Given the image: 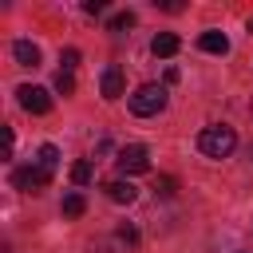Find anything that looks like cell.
<instances>
[{
    "label": "cell",
    "mask_w": 253,
    "mask_h": 253,
    "mask_svg": "<svg viewBox=\"0 0 253 253\" xmlns=\"http://www.w3.org/2000/svg\"><path fill=\"white\" fill-rule=\"evenodd\" d=\"M249 111H253V103H249Z\"/></svg>",
    "instance_id": "22"
},
{
    "label": "cell",
    "mask_w": 253,
    "mask_h": 253,
    "mask_svg": "<svg viewBox=\"0 0 253 253\" xmlns=\"http://www.w3.org/2000/svg\"><path fill=\"white\" fill-rule=\"evenodd\" d=\"M154 190H158L162 198H170V194L178 190V182H174V178H158V182H154Z\"/></svg>",
    "instance_id": "18"
},
{
    "label": "cell",
    "mask_w": 253,
    "mask_h": 253,
    "mask_svg": "<svg viewBox=\"0 0 253 253\" xmlns=\"http://www.w3.org/2000/svg\"><path fill=\"white\" fill-rule=\"evenodd\" d=\"M47 182H51V170H43L40 162H36V166L12 170V186H16V190H43Z\"/></svg>",
    "instance_id": "5"
},
{
    "label": "cell",
    "mask_w": 253,
    "mask_h": 253,
    "mask_svg": "<svg viewBox=\"0 0 253 253\" xmlns=\"http://www.w3.org/2000/svg\"><path fill=\"white\" fill-rule=\"evenodd\" d=\"M198 47L210 51V55H225L229 51V40H225V32H202L198 36Z\"/></svg>",
    "instance_id": "8"
},
{
    "label": "cell",
    "mask_w": 253,
    "mask_h": 253,
    "mask_svg": "<svg viewBox=\"0 0 253 253\" xmlns=\"http://www.w3.org/2000/svg\"><path fill=\"white\" fill-rule=\"evenodd\" d=\"M233 146H237V134H233V126H206L202 134H198V150L206 154V158H229L233 154Z\"/></svg>",
    "instance_id": "1"
},
{
    "label": "cell",
    "mask_w": 253,
    "mask_h": 253,
    "mask_svg": "<svg viewBox=\"0 0 253 253\" xmlns=\"http://www.w3.org/2000/svg\"><path fill=\"white\" fill-rule=\"evenodd\" d=\"M103 190H107V198H111L115 206H130V202L138 198V190H134V182H130V178H115V182H107Z\"/></svg>",
    "instance_id": "6"
},
{
    "label": "cell",
    "mask_w": 253,
    "mask_h": 253,
    "mask_svg": "<svg viewBox=\"0 0 253 253\" xmlns=\"http://www.w3.org/2000/svg\"><path fill=\"white\" fill-rule=\"evenodd\" d=\"M83 12H87V16H103V12H107V4H103V0H87V4H83Z\"/></svg>",
    "instance_id": "19"
},
{
    "label": "cell",
    "mask_w": 253,
    "mask_h": 253,
    "mask_svg": "<svg viewBox=\"0 0 253 253\" xmlns=\"http://www.w3.org/2000/svg\"><path fill=\"white\" fill-rule=\"evenodd\" d=\"M55 91H59V95H71V91H75V75L59 67V75H55Z\"/></svg>",
    "instance_id": "15"
},
{
    "label": "cell",
    "mask_w": 253,
    "mask_h": 253,
    "mask_svg": "<svg viewBox=\"0 0 253 253\" xmlns=\"http://www.w3.org/2000/svg\"><path fill=\"white\" fill-rule=\"evenodd\" d=\"M115 166H119V174H146L150 170V154H146V146H123L119 154H115Z\"/></svg>",
    "instance_id": "3"
},
{
    "label": "cell",
    "mask_w": 253,
    "mask_h": 253,
    "mask_svg": "<svg viewBox=\"0 0 253 253\" xmlns=\"http://www.w3.org/2000/svg\"><path fill=\"white\" fill-rule=\"evenodd\" d=\"M12 55H16L20 67H40V47H36L32 40H16V43H12Z\"/></svg>",
    "instance_id": "7"
},
{
    "label": "cell",
    "mask_w": 253,
    "mask_h": 253,
    "mask_svg": "<svg viewBox=\"0 0 253 253\" xmlns=\"http://www.w3.org/2000/svg\"><path fill=\"white\" fill-rule=\"evenodd\" d=\"M59 63H63V71H75V63H79V51H75V47H67V51L59 55Z\"/></svg>",
    "instance_id": "17"
},
{
    "label": "cell",
    "mask_w": 253,
    "mask_h": 253,
    "mask_svg": "<svg viewBox=\"0 0 253 253\" xmlns=\"http://www.w3.org/2000/svg\"><path fill=\"white\" fill-rule=\"evenodd\" d=\"M36 162H40L43 170H55V162H59V150H55L51 142H43V146H40V158H36Z\"/></svg>",
    "instance_id": "12"
},
{
    "label": "cell",
    "mask_w": 253,
    "mask_h": 253,
    "mask_svg": "<svg viewBox=\"0 0 253 253\" xmlns=\"http://www.w3.org/2000/svg\"><path fill=\"white\" fill-rule=\"evenodd\" d=\"M178 47H182V40H178L174 32H158V36H154V43H150V51H154V55H162V59H166V55H174Z\"/></svg>",
    "instance_id": "10"
},
{
    "label": "cell",
    "mask_w": 253,
    "mask_h": 253,
    "mask_svg": "<svg viewBox=\"0 0 253 253\" xmlns=\"http://www.w3.org/2000/svg\"><path fill=\"white\" fill-rule=\"evenodd\" d=\"M83 210H87V198L83 194H67L63 198V217H83Z\"/></svg>",
    "instance_id": "11"
},
{
    "label": "cell",
    "mask_w": 253,
    "mask_h": 253,
    "mask_svg": "<svg viewBox=\"0 0 253 253\" xmlns=\"http://www.w3.org/2000/svg\"><path fill=\"white\" fill-rule=\"evenodd\" d=\"M119 241H126V245H134V241H138V229H134L130 221H123V225H119Z\"/></svg>",
    "instance_id": "16"
},
{
    "label": "cell",
    "mask_w": 253,
    "mask_h": 253,
    "mask_svg": "<svg viewBox=\"0 0 253 253\" xmlns=\"http://www.w3.org/2000/svg\"><path fill=\"white\" fill-rule=\"evenodd\" d=\"M162 107H166V87H158V83H142V87L130 95V111L142 115V119H146V115H158Z\"/></svg>",
    "instance_id": "2"
},
{
    "label": "cell",
    "mask_w": 253,
    "mask_h": 253,
    "mask_svg": "<svg viewBox=\"0 0 253 253\" xmlns=\"http://www.w3.org/2000/svg\"><path fill=\"white\" fill-rule=\"evenodd\" d=\"M107 28H111V32H126V28H134V12H115Z\"/></svg>",
    "instance_id": "13"
},
{
    "label": "cell",
    "mask_w": 253,
    "mask_h": 253,
    "mask_svg": "<svg viewBox=\"0 0 253 253\" xmlns=\"http://www.w3.org/2000/svg\"><path fill=\"white\" fill-rule=\"evenodd\" d=\"M71 182H75V186H87V182H91V162H87V158L71 166Z\"/></svg>",
    "instance_id": "14"
},
{
    "label": "cell",
    "mask_w": 253,
    "mask_h": 253,
    "mask_svg": "<svg viewBox=\"0 0 253 253\" xmlns=\"http://www.w3.org/2000/svg\"><path fill=\"white\" fill-rule=\"evenodd\" d=\"M16 95H20V107H24L28 115H47V111H51V95H47L43 87L24 83V87H16Z\"/></svg>",
    "instance_id": "4"
},
{
    "label": "cell",
    "mask_w": 253,
    "mask_h": 253,
    "mask_svg": "<svg viewBox=\"0 0 253 253\" xmlns=\"http://www.w3.org/2000/svg\"><path fill=\"white\" fill-rule=\"evenodd\" d=\"M99 87H103V99H119L123 95V71L119 67H107L103 79H99Z\"/></svg>",
    "instance_id": "9"
},
{
    "label": "cell",
    "mask_w": 253,
    "mask_h": 253,
    "mask_svg": "<svg viewBox=\"0 0 253 253\" xmlns=\"http://www.w3.org/2000/svg\"><path fill=\"white\" fill-rule=\"evenodd\" d=\"M249 32H253V20H249Z\"/></svg>",
    "instance_id": "21"
},
{
    "label": "cell",
    "mask_w": 253,
    "mask_h": 253,
    "mask_svg": "<svg viewBox=\"0 0 253 253\" xmlns=\"http://www.w3.org/2000/svg\"><path fill=\"white\" fill-rule=\"evenodd\" d=\"M12 142H16L12 138V126H4V158H12Z\"/></svg>",
    "instance_id": "20"
}]
</instances>
